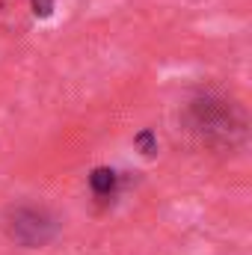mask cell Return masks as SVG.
<instances>
[{
    "label": "cell",
    "instance_id": "1",
    "mask_svg": "<svg viewBox=\"0 0 252 255\" xmlns=\"http://www.w3.org/2000/svg\"><path fill=\"white\" fill-rule=\"evenodd\" d=\"M187 125L199 142L211 148H232L244 139V113L220 92H199L187 104Z\"/></svg>",
    "mask_w": 252,
    "mask_h": 255
},
{
    "label": "cell",
    "instance_id": "2",
    "mask_svg": "<svg viewBox=\"0 0 252 255\" xmlns=\"http://www.w3.org/2000/svg\"><path fill=\"white\" fill-rule=\"evenodd\" d=\"M3 226H6V235L15 244L27 247V250L45 247L57 235V220L42 205H15V208H9Z\"/></svg>",
    "mask_w": 252,
    "mask_h": 255
},
{
    "label": "cell",
    "instance_id": "3",
    "mask_svg": "<svg viewBox=\"0 0 252 255\" xmlns=\"http://www.w3.org/2000/svg\"><path fill=\"white\" fill-rule=\"evenodd\" d=\"M89 184H92V193L98 196V199H110L113 190H116V172L113 169H95L92 175H89Z\"/></svg>",
    "mask_w": 252,
    "mask_h": 255
}]
</instances>
